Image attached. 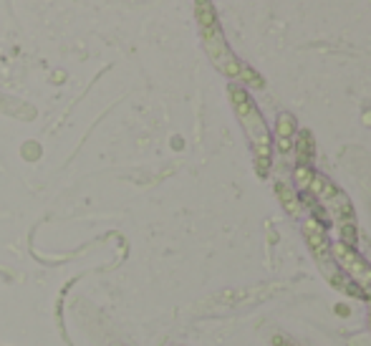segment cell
Masks as SVG:
<instances>
[{"mask_svg": "<svg viewBox=\"0 0 371 346\" xmlns=\"http://www.w3.org/2000/svg\"><path fill=\"white\" fill-rule=\"evenodd\" d=\"M227 96H230L232 112L238 116L240 127H243V132L248 137V144H250L255 174L265 180L273 167V134L268 129V124H265L263 112L258 109L250 91L245 86H240V84H230L227 86Z\"/></svg>", "mask_w": 371, "mask_h": 346, "instance_id": "6da1fadb", "label": "cell"}, {"mask_svg": "<svg viewBox=\"0 0 371 346\" xmlns=\"http://www.w3.org/2000/svg\"><path fill=\"white\" fill-rule=\"evenodd\" d=\"M195 20H197L199 40H202V48H205L210 63L222 76L240 84V76H243L245 63L232 54L230 43H227L225 33H222V26H220L218 10L212 6V0H195Z\"/></svg>", "mask_w": 371, "mask_h": 346, "instance_id": "7a4b0ae2", "label": "cell"}, {"mask_svg": "<svg viewBox=\"0 0 371 346\" xmlns=\"http://www.w3.org/2000/svg\"><path fill=\"white\" fill-rule=\"evenodd\" d=\"M331 253H333V260L338 263V268L346 273V278L361 291L364 301L371 303V266L361 258V253H358L356 248H349L344 243H338V240L331 246Z\"/></svg>", "mask_w": 371, "mask_h": 346, "instance_id": "3957f363", "label": "cell"}, {"mask_svg": "<svg viewBox=\"0 0 371 346\" xmlns=\"http://www.w3.org/2000/svg\"><path fill=\"white\" fill-rule=\"evenodd\" d=\"M301 233H303V240L308 250H311L313 260H321V258H328L331 255V238L326 233V225H321L318 220L308 218L303 220V225H301Z\"/></svg>", "mask_w": 371, "mask_h": 346, "instance_id": "277c9868", "label": "cell"}, {"mask_svg": "<svg viewBox=\"0 0 371 346\" xmlns=\"http://www.w3.org/2000/svg\"><path fill=\"white\" fill-rule=\"evenodd\" d=\"M296 137H298V121L296 116L288 112H280L278 119H275V149L280 154H293V146H296Z\"/></svg>", "mask_w": 371, "mask_h": 346, "instance_id": "5b68a950", "label": "cell"}, {"mask_svg": "<svg viewBox=\"0 0 371 346\" xmlns=\"http://www.w3.org/2000/svg\"><path fill=\"white\" fill-rule=\"evenodd\" d=\"M275 195H278L280 205L283 210L291 218H301L303 215V200H301V195L296 193V187L285 185V182H275Z\"/></svg>", "mask_w": 371, "mask_h": 346, "instance_id": "8992f818", "label": "cell"}, {"mask_svg": "<svg viewBox=\"0 0 371 346\" xmlns=\"http://www.w3.org/2000/svg\"><path fill=\"white\" fill-rule=\"evenodd\" d=\"M293 152H296V157H298V165H311L313 154H316V144H313L311 132H298Z\"/></svg>", "mask_w": 371, "mask_h": 346, "instance_id": "52a82bcc", "label": "cell"}, {"mask_svg": "<svg viewBox=\"0 0 371 346\" xmlns=\"http://www.w3.org/2000/svg\"><path fill=\"white\" fill-rule=\"evenodd\" d=\"M313 172H316V170H313L311 165H296V170H293V180H296V193H305V190H308Z\"/></svg>", "mask_w": 371, "mask_h": 346, "instance_id": "ba28073f", "label": "cell"}, {"mask_svg": "<svg viewBox=\"0 0 371 346\" xmlns=\"http://www.w3.org/2000/svg\"><path fill=\"white\" fill-rule=\"evenodd\" d=\"M356 223H338V243H344L349 248H356Z\"/></svg>", "mask_w": 371, "mask_h": 346, "instance_id": "9c48e42d", "label": "cell"}, {"mask_svg": "<svg viewBox=\"0 0 371 346\" xmlns=\"http://www.w3.org/2000/svg\"><path fill=\"white\" fill-rule=\"evenodd\" d=\"M273 346H298V344H293L291 339H288V336H285V333H275V336H273Z\"/></svg>", "mask_w": 371, "mask_h": 346, "instance_id": "30bf717a", "label": "cell"}, {"mask_svg": "<svg viewBox=\"0 0 371 346\" xmlns=\"http://www.w3.org/2000/svg\"><path fill=\"white\" fill-rule=\"evenodd\" d=\"M369 326H371V303H369Z\"/></svg>", "mask_w": 371, "mask_h": 346, "instance_id": "8fae6325", "label": "cell"}]
</instances>
